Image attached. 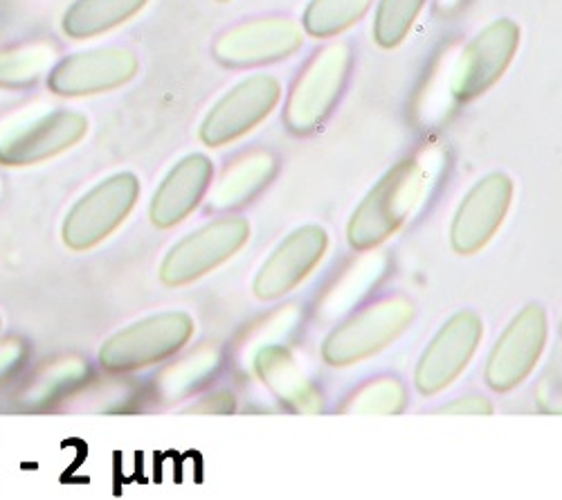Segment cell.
<instances>
[{"mask_svg": "<svg viewBox=\"0 0 562 500\" xmlns=\"http://www.w3.org/2000/svg\"><path fill=\"white\" fill-rule=\"evenodd\" d=\"M329 248V235L322 225H302L281 242L259 268L252 291L259 300L270 302L295 291Z\"/></svg>", "mask_w": 562, "mask_h": 500, "instance_id": "13", "label": "cell"}, {"mask_svg": "<svg viewBox=\"0 0 562 500\" xmlns=\"http://www.w3.org/2000/svg\"><path fill=\"white\" fill-rule=\"evenodd\" d=\"M304 43L291 19H259L227 30L214 43V57L229 68H250L293 57Z\"/></svg>", "mask_w": 562, "mask_h": 500, "instance_id": "11", "label": "cell"}, {"mask_svg": "<svg viewBox=\"0 0 562 500\" xmlns=\"http://www.w3.org/2000/svg\"><path fill=\"white\" fill-rule=\"evenodd\" d=\"M53 51L48 45H25V48L0 53V86L21 88L34 84L48 68Z\"/></svg>", "mask_w": 562, "mask_h": 500, "instance_id": "25", "label": "cell"}, {"mask_svg": "<svg viewBox=\"0 0 562 500\" xmlns=\"http://www.w3.org/2000/svg\"><path fill=\"white\" fill-rule=\"evenodd\" d=\"M439 413L446 415H493V403L482 395H468L459 397L452 403L439 408Z\"/></svg>", "mask_w": 562, "mask_h": 500, "instance_id": "26", "label": "cell"}, {"mask_svg": "<svg viewBox=\"0 0 562 500\" xmlns=\"http://www.w3.org/2000/svg\"><path fill=\"white\" fill-rule=\"evenodd\" d=\"M407 405V390L396 377L371 379L358 388L340 408L342 413L356 415H398Z\"/></svg>", "mask_w": 562, "mask_h": 500, "instance_id": "22", "label": "cell"}, {"mask_svg": "<svg viewBox=\"0 0 562 500\" xmlns=\"http://www.w3.org/2000/svg\"><path fill=\"white\" fill-rule=\"evenodd\" d=\"M214 178V165L205 154L182 158L154 195L149 216L156 229H173L190 216L207 197Z\"/></svg>", "mask_w": 562, "mask_h": 500, "instance_id": "16", "label": "cell"}, {"mask_svg": "<svg viewBox=\"0 0 562 500\" xmlns=\"http://www.w3.org/2000/svg\"><path fill=\"white\" fill-rule=\"evenodd\" d=\"M255 373L263 386L300 415H315L324 408L322 390L306 377L293 354L281 345H266L255 354Z\"/></svg>", "mask_w": 562, "mask_h": 500, "instance_id": "17", "label": "cell"}, {"mask_svg": "<svg viewBox=\"0 0 562 500\" xmlns=\"http://www.w3.org/2000/svg\"><path fill=\"white\" fill-rule=\"evenodd\" d=\"M426 0H381L376 23H373V38L381 48H396L409 34Z\"/></svg>", "mask_w": 562, "mask_h": 500, "instance_id": "24", "label": "cell"}, {"mask_svg": "<svg viewBox=\"0 0 562 500\" xmlns=\"http://www.w3.org/2000/svg\"><path fill=\"white\" fill-rule=\"evenodd\" d=\"M416 307L405 296L373 302L326 336L322 358L331 368H349L392 345L414 321Z\"/></svg>", "mask_w": 562, "mask_h": 500, "instance_id": "2", "label": "cell"}, {"mask_svg": "<svg viewBox=\"0 0 562 500\" xmlns=\"http://www.w3.org/2000/svg\"><path fill=\"white\" fill-rule=\"evenodd\" d=\"M221 3H225V0H221Z\"/></svg>", "mask_w": 562, "mask_h": 500, "instance_id": "30", "label": "cell"}, {"mask_svg": "<svg viewBox=\"0 0 562 500\" xmlns=\"http://www.w3.org/2000/svg\"><path fill=\"white\" fill-rule=\"evenodd\" d=\"M221 366V356L216 349H201L192 356H187L184 360L171 366L162 377H160V388L165 397H180L196 390L203 386Z\"/></svg>", "mask_w": 562, "mask_h": 500, "instance_id": "23", "label": "cell"}, {"mask_svg": "<svg viewBox=\"0 0 562 500\" xmlns=\"http://www.w3.org/2000/svg\"><path fill=\"white\" fill-rule=\"evenodd\" d=\"M277 174V158L270 152H250L234 160L210 192L207 210L227 212L252 203Z\"/></svg>", "mask_w": 562, "mask_h": 500, "instance_id": "18", "label": "cell"}, {"mask_svg": "<svg viewBox=\"0 0 562 500\" xmlns=\"http://www.w3.org/2000/svg\"><path fill=\"white\" fill-rule=\"evenodd\" d=\"M549 336L547 313L540 304L525 307L495 343L484 379L491 390L508 392L522 386L536 370Z\"/></svg>", "mask_w": 562, "mask_h": 500, "instance_id": "8", "label": "cell"}, {"mask_svg": "<svg viewBox=\"0 0 562 500\" xmlns=\"http://www.w3.org/2000/svg\"><path fill=\"white\" fill-rule=\"evenodd\" d=\"M139 180L124 171L115 174L83 195L64 221V244L72 251H88L111 237L135 208Z\"/></svg>", "mask_w": 562, "mask_h": 500, "instance_id": "6", "label": "cell"}, {"mask_svg": "<svg viewBox=\"0 0 562 500\" xmlns=\"http://www.w3.org/2000/svg\"><path fill=\"white\" fill-rule=\"evenodd\" d=\"M86 131L88 120L79 113L55 111L43 115L0 145V165L25 167L48 160L77 145Z\"/></svg>", "mask_w": 562, "mask_h": 500, "instance_id": "15", "label": "cell"}, {"mask_svg": "<svg viewBox=\"0 0 562 500\" xmlns=\"http://www.w3.org/2000/svg\"><path fill=\"white\" fill-rule=\"evenodd\" d=\"M387 270L385 253H373L369 257L358 259L349 266L334 287L326 289L322 300L317 302V313L322 321H336L338 315L349 313L369 291L376 287Z\"/></svg>", "mask_w": 562, "mask_h": 500, "instance_id": "19", "label": "cell"}, {"mask_svg": "<svg viewBox=\"0 0 562 500\" xmlns=\"http://www.w3.org/2000/svg\"><path fill=\"white\" fill-rule=\"evenodd\" d=\"M25 358V347L19 341H10L0 347V379H5L10 373H14Z\"/></svg>", "mask_w": 562, "mask_h": 500, "instance_id": "28", "label": "cell"}, {"mask_svg": "<svg viewBox=\"0 0 562 500\" xmlns=\"http://www.w3.org/2000/svg\"><path fill=\"white\" fill-rule=\"evenodd\" d=\"M234 408H237V401H234V395L223 390V392H216L212 397H205L201 403L192 405L190 413H203V415H229L234 413Z\"/></svg>", "mask_w": 562, "mask_h": 500, "instance_id": "27", "label": "cell"}, {"mask_svg": "<svg viewBox=\"0 0 562 500\" xmlns=\"http://www.w3.org/2000/svg\"><path fill=\"white\" fill-rule=\"evenodd\" d=\"M194 318L184 311H165L145 318L100 349V363L109 373H135L176 356L194 336Z\"/></svg>", "mask_w": 562, "mask_h": 500, "instance_id": "3", "label": "cell"}, {"mask_svg": "<svg viewBox=\"0 0 562 500\" xmlns=\"http://www.w3.org/2000/svg\"><path fill=\"white\" fill-rule=\"evenodd\" d=\"M373 0H311L304 14V30L315 38L336 36L356 25Z\"/></svg>", "mask_w": 562, "mask_h": 500, "instance_id": "21", "label": "cell"}, {"mask_svg": "<svg viewBox=\"0 0 562 500\" xmlns=\"http://www.w3.org/2000/svg\"><path fill=\"white\" fill-rule=\"evenodd\" d=\"M351 62L353 55L347 43H334L313 57L286 104V126L293 133H311L331 115L347 86Z\"/></svg>", "mask_w": 562, "mask_h": 500, "instance_id": "4", "label": "cell"}, {"mask_svg": "<svg viewBox=\"0 0 562 500\" xmlns=\"http://www.w3.org/2000/svg\"><path fill=\"white\" fill-rule=\"evenodd\" d=\"M250 240V223L241 216L212 221L182 237L162 259L160 280L167 287H184L237 255Z\"/></svg>", "mask_w": 562, "mask_h": 500, "instance_id": "5", "label": "cell"}, {"mask_svg": "<svg viewBox=\"0 0 562 500\" xmlns=\"http://www.w3.org/2000/svg\"><path fill=\"white\" fill-rule=\"evenodd\" d=\"M281 84L270 75H255L234 86L207 113L201 124V141L207 147H223L261 124L279 104Z\"/></svg>", "mask_w": 562, "mask_h": 500, "instance_id": "10", "label": "cell"}, {"mask_svg": "<svg viewBox=\"0 0 562 500\" xmlns=\"http://www.w3.org/2000/svg\"><path fill=\"white\" fill-rule=\"evenodd\" d=\"M484 338V323L475 311H459L439 330L420 356L414 384L420 395H437L452 386L473 360Z\"/></svg>", "mask_w": 562, "mask_h": 500, "instance_id": "9", "label": "cell"}, {"mask_svg": "<svg viewBox=\"0 0 562 500\" xmlns=\"http://www.w3.org/2000/svg\"><path fill=\"white\" fill-rule=\"evenodd\" d=\"M137 57L122 48H102L59 62L48 77V88L61 98L98 96L120 88L137 73Z\"/></svg>", "mask_w": 562, "mask_h": 500, "instance_id": "14", "label": "cell"}, {"mask_svg": "<svg viewBox=\"0 0 562 500\" xmlns=\"http://www.w3.org/2000/svg\"><path fill=\"white\" fill-rule=\"evenodd\" d=\"M430 163L432 156L405 158L369 190L347 225L353 251L376 248L401 229L428 188Z\"/></svg>", "mask_w": 562, "mask_h": 500, "instance_id": "1", "label": "cell"}, {"mask_svg": "<svg viewBox=\"0 0 562 500\" xmlns=\"http://www.w3.org/2000/svg\"><path fill=\"white\" fill-rule=\"evenodd\" d=\"M520 45V27L508 19L486 25L459 55L450 75V96L471 102L499 81Z\"/></svg>", "mask_w": 562, "mask_h": 500, "instance_id": "7", "label": "cell"}, {"mask_svg": "<svg viewBox=\"0 0 562 500\" xmlns=\"http://www.w3.org/2000/svg\"><path fill=\"white\" fill-rule=\"evenodd\" d=\"M513 199V180L502 174L484 176L465 195L450 225V244L459 255L480 253L502 229Z\"/></svg>", "mask_w": 562, "mask_h": 500, "instance_id": "12", "label": "cell"}, {"mask_svg": "<svg viewBox=\"0 0 562 500\" xmlns=\"http://www.w3.org/2000/svg\"><path fill=\"white\" fill-rule=\"evenodd\" d=\"M461 3V0H439V5L441 8H446V10H450V8H457Z\"/></svg>", "mask_w": 562, "mask_h": 500, "instance_id": "29", "label": "cell"}, {"mask_svg": "<svg viewBox=\"0 0 562 500\" xmlns=\"http://www.w3.org/2000/svg\"><path fill=\"white\" fill-rule=\"evenodd\" d=\"M147 3L149 0H75L61 27L70 38H90L126 23Z\"/></svg>", "mask_w": 562, "mask_h": 500, "instance_id": "20", "label": "cell"}]
</instances>
